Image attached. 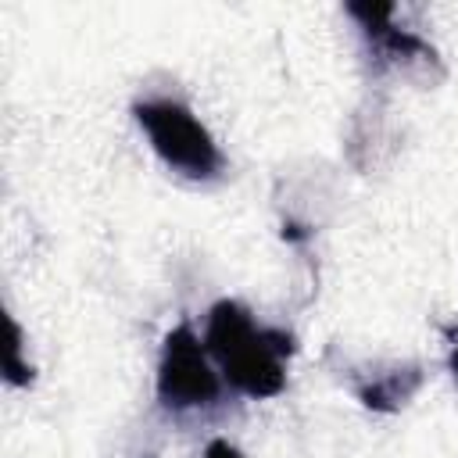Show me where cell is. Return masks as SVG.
Masks as SVG:
<instances>
[{"label": "cell", "mask_w": 458, "mask_h": 458, "mask_svg": "<svg viewBox=\"0 0 458 458\" xmlns=\"http://www.w3.org/2000/svg\"><path fill=\"white\" fill-rule=\"evenodd\" d=\"M140 129L147 132L154 154L190 182H211L222 175L225 157L204 122L175 97H143L132 104Z\"/></svg>", "instance_id": "cell-2"}, {"label": "cell", "mask_w": 458, "mask_h": 458, "mask_svg": "<svg viewBox=\"0 0 458 458\" xmlns=\"http://www.w3.org/2000/svg\"><path fill=\"white\" fill-rule=\"evenodd\" d=\"M451 369H454V376H458V329H454V351H451Z\"/></svg>", "instance_id": "cell-5"}, {"label": "cell", "mask_w": 458, "mask_h": 458, "mask_svg": "<svg viewBox=\"0 0 458 458\" xmlns=\"http://www.w3.org/2000/svg\"><path fill=\"white\" fill-rule=\"evenodd\" d=\"M204 458H243L229 440H211L208 444V451H204Z\"/></svg>", "instance_id": "cell-4"}, {"label": "cell", "mask_w": 458, "mask_h": 458, "mask_svg": "<svg viewBox=\"0 0 458 458\" xmlns=\"http://www.w3.org/2000/svg\"><path fill=\"white\" fill-rule=\"evenodd\" d=\"M218 372L208 361V347L190 326H175L165 336L157 361V397L172 411H197L218 401Z\"/></svg>", "instance_id": "cell-3"}, {"label": "cell", "mask_w": 458, "mask_h": 458, "mask_svg": "<svg viewBox=\"0 0 458 458\" xmlns=\"http://www.w3.org/2000/svg\"><path fill=\"white\" fill-rule=\"evenodd\" d=\"M204 347L218 361L222 376L247 397H272L286 383L290 336L283 329L254 322V315L236 301H218L208 311Z\"/></svg>", "instance_id": "cell-1"}]
</instances>
